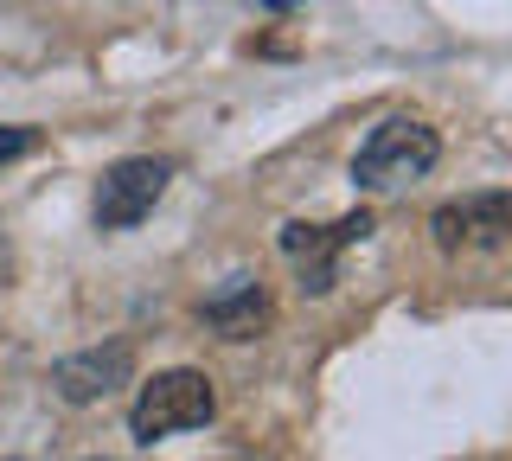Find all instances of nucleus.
<instances>
[{
  "instance_id": "nucleus-8",
  "label": "nucleus",
  "mask_w": 512,
  "mask_h": 461,
  "mask_svg": "<svg viewBox=\"0 0 512 461\" xmlns=\"http://www.w3.org/2000/svg\"><path fill=\"white\" fill-rule=\"evenodd\" d=\"M32 129H0V161H20V154H32Z\"/></svg>"
},
{
  "instance_id": "nucleus-7",
  "label": "nucleus",
  "mask_w": 512,
  "mask_h": 461,
  "mask_svg": "<svg viewBox=\"0 0 512 461\" xmlns=\"http://www.w3.org/2000/svg\"><path fill=\"white\" fill-rule=\"evenodd\" d=\"M199 321L218 333V340H256V333H269V321H276V301H269V289L256 276H231L224 289L205 295Z\"/></svg>"
},
{
  "instance_id": "nucleus-1",
  "label": "nucleus",
  "mask_w": 512,
  "mask_h": 461,
  "mask_svg": "<svg viewBox=\"0 0 512 461\" xmlns=\"http://www.w3.org/2000/svg\"><path fill=\"white\" fill-rule=\"evenodd\" d=\"M436 154H442V141H436L429 122L391 116V122H378V129L365 135L359 161H352V180H359L365 193H397V186L423 180V173L436 167Z\"/></svg>"
},
{
  "instance_id": "nucleus-6",
  "label": "nucleus",
  "mask_w": 512,
  "mask_h": 461,
  "mask_svg": "<svg viewBox=\"0 0 512 461\" xmlns=\"http://www.w3.org/2000/svg\"><path fill=\"white\" fill-rule=\"evenodd\" d=\"M135 378V346L128 340H109V346H90V353H71L52 365V391L64 404H96V397L122 391Z\"/></svg>"
},
{
  "instance_id": "nucleus-5",
  "label": "nucleus",
  "mask_w": 512,
  "mask_h": 461,
  "mask_svg": "<svg viewBox=\"0 0 512 461\" xmlns=\"http://www.w3.org/2000/svg\"><path fill=\"white\" fill-rule=\"evenodd\" d=\"M429 231H436V244L448 250V257H455V250H500L506 237H512V199L506 193L448 199V205H436Z\"/></svg>"
},
{
  "instance_id": "nucleus-2",
  "label": "nucleus",
  "mask_w": 512,
  "mask_h": 461,
  "mask_svg": "<svg viewBox=\"0 0 512 461\" xmlns=\"http://www.w3.org/2000/svg\"><path fill=\"white\" fill-rule=\"evenodd\" d=\"M212 410H218L212 378L192 372V365H173V372H154L148 385H141L135 410H128V429H135V442H160V436L212 423Z\"/></svg>"
},
{
  "instance_id": "nucleus-4",
  "label": "nucleus",
  "mask_w": 512,
  "mask_h": 461,
  "mask_svg": "<svg viewBox=\"0 0 512 461\" xmlns=\"http://www.w3.org/2000/svg\"><path fill=\"white\" fill-rule=\"evenodd\" d=\"M372 237V212H346L340 225H282V250L295 263L301 289L308 295H327L340 282V250L346 244H365Z\"/></svg>"
},
{
  "instance_id": "nucleus-3",
  "label": "nucleus",
  "mask_w": 512,
  "mask_h": 461,
  "mask_svg": "<svg viewBox=\"0 0 512 461\" xmlns=\"http://www.w3.org/2000/svg\"><path fill=\"white\" fill-rule=\"evenodd\" d=\"M167 180H173V167L154 161V154H128V161L103 167V180H96V225L103 231H135L160 205Z\"/></svg>"
}]
</instances>
